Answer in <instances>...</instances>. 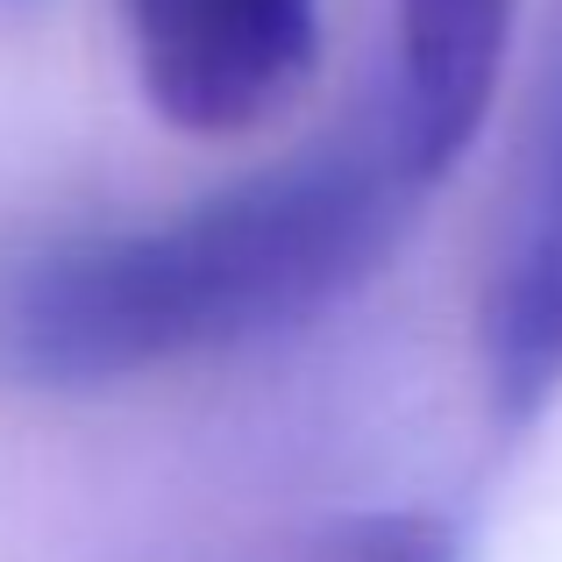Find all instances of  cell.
<instances>
[{
	"instance_id": "obj_3",
	"label": "cell",
	"mask_w": 562,
	"mask_h": 562,
	"mask_svg": "<svg viewBox=\"0 0 562 562\" xmlns=\"http://www.w3.org/2000/svg\"><path fill=\"white\" fill-rule=\"evenodd\" d=\"M484 378L498 420H535L562 392V79L541 114L520 206L484 285Z\"/></svg>"
},
{
	"instance_id": "obj_1",
	"label": "cell",
	"mask_w": 562,
	"mask_h": 562,
	"mask_svg": "<svg viewBox=\"0 0 562 562\" xmlns=\"http://www.w3.org/2000/svg\"><path fill=\"white\" fill-rule=\"evenodd\" d=\"M420 192L427 179L384 108L378 128L165 221L22 243L0 257V384L100 392L263 342L363 285Z\"/></svg>"
},
{
	"instance_id": "obj_4",
	"label": "cell",
	"mask_w": 562,
	"mask_h": 562,
	"mask_svg": "<svg viewBox=\"0 0 562 562\" xmlns=\"http://www.w3.org/2000/svg\"><path fill=\"white\" fill-rule=\"evenodd\" d=\"M513 36V0H398L392 122L427 186L477 143Z\"/></svg>"
},
{
	"instance_id": "obj_2",
	"label": "cell",
	"mask_w": 562,
	"mask_h": 562,
	"mask_svg": "<svg viewBox=\"0 0 562 562\" xmlns=\"http://www.w3.org/2000/svg\"><path fill=\"white\" fill-rule=\"evenodd\" d=\"M143 100L186 136L271 122L321 57V0H122Z\"/></svg>"
}]
</instances>
